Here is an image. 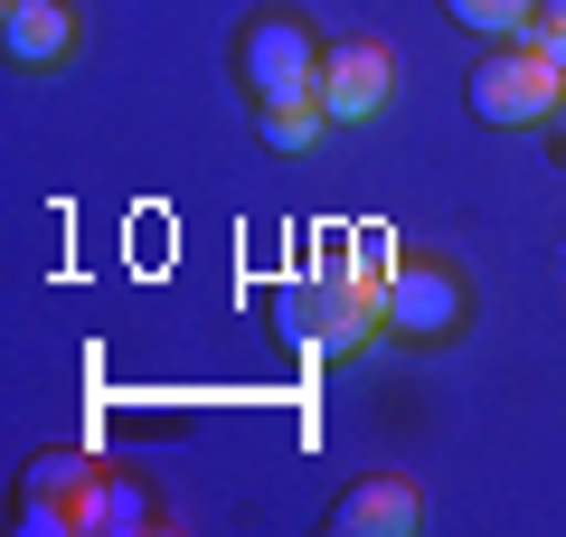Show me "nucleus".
I'll return each mask as SVG.
<instances>
[{
  "instance_id": "3",
  "label": "nucleus",
  "mask_w": 566,
  "mask_h": 537,
  "mask_svg": "<svg viewBox=\"0 0 566 537\" xmlns=\"http://www.w3.org/2000/svg\"><path fill=\"white\" fill-rule=\"evenodd\" d=\"M472 320V293H463V274H453L444 255H387V330L397 339H453Z\"/></svg>"
},
{
  "instance_id": "4",
  "label": "nucleus",
  "mask_w": 566,
  "mask_h": 537,
  "mask_svg": "<svg viewBox=\"0 0 566 537\" xmlns=\"http://www.w3.org/2000/svg\"><path fill=\"white\" fill-rule=\"evenodd\" d=\"M237 66H245V85H255V104L264 95H312V85H322V39H312L303 20H283V10H264V20L245 29Z\"/></svg>"
},
{
  "instance_id": "5",
  "label": "nucleus",
  "mask_w": 566,
  "mask_h": 537,
  "mask_svg": "<svg viewBox=\"0 0 566 537\" xmlns=\"http://www.w3.org/2000/svg\"><path fill=\"white\" fill-rule=\"evenodd\" d=\"M322 104H331V123L387 114V104H397V57H387L378 39H340L322 57Z\"/></svg>"
},
{
  "instance_id": "2",
  "label": "nucleus",
  "mask_w": 566,
  "mask_h": 537,
  "mask_svg": "<svg viewBox=\"0 0 566 537\" xmlns=\"http://www.w3.org/2000/svg\"><path fill=\"white\" fill-rule=\"evenodd\" d=\"M557 95H566V76L528 39H501L491 57H472V76H463V104L482 123H538V114H557Z\"/></svg>"
},
{
  "instance_id": "9",
  "label": "nucleus",
  "mask_w": 566,
  "mask_h": 537,
  "mask_svg": "<svg viewBox=\"0 0 566 537\" xmlns=\"http://www.w3.org/2000/svg\"><path fill=\"white\" fill-rule=\"evenodd\" d=\"M453 10V29H472V39H528V0H444Z\"/></svg>"
},
{
  "instance_id": "7",
  "label": "nucleus",
  "mask_w": 566,
  "mask_h": 537,
  "mask_svg": "<svg viewBox=\"0 0 566 537\" xmlns=\"http://www.w3.org/2000/svg\"><path fill=\"white\" fill-rule=\"evenodd\" d=\"M66 48H76L66 0H10V57H20V66H57Z\"/></svg>"
},
{
  "instance_id": "1",
  "label": "nucleus",
  "mask_w": 566,
  "mask_h": 537,
  "mask_svg": "<svg viewBox=\"0 0 566 537\" xmlns=\"http://www.w3.org/2000/svg\"><path fill=\"white\" fill-rule=\"evenodd\" d=\"M283 330L303 339V358H322V368L349 358L368 330H387V255L368 236L359 245H331V255L312 264V283L283 302Z\"/></svg>"
},
{
  "instance_id": "8",
  "label": "nucleus",
  "mask_w": 566,
  "mask_h": 537,
  "mask_svg": "<svg viewBox=\"0 0 566 537\" xmlns=\"http://www.w3.org/2000/svg\"><path fill=\"white\" fill-rule=\"evenodd\" d=\"M264 141H274V151H312V141H322V123H331V104H322V85H312V95H264Z\"/></svg>"
},
{
  "instance_id": "10",
  "label": "nucleus",
  "mask_w": 566,
  "mask_h": 537,
  "mask_svg": "<svg viewBox=\"0 0 566 537\" xmlns=\"http://www.w3.org/2000/svg\"><path fill=\"white\" fill-rule=\"evenodd\" d=\"M528 48H538V57H547V66H557V76H566V20H557V10H547V20H538V29H528Z\"/></svg>"
},
{
  "instance_id": "6",
  "label": "nucleus",
  "mask_w": 566,
  "mask_h": 537,
  "mask_svg": "<svg viewBox=\"0 0 566 537\" xmlns=\"http://www.w3.org/2000/svg\"><path fill=\"white\" fill-rule=\"evenodd\" d=\"M416 518H424L416 481H406V472H368V481H349V491H340L331 528H340V537H406Z\"/></svg>"
}]
</instances>
